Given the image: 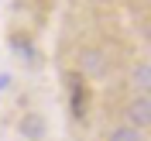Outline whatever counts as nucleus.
I'll return each instance as SVG.
<instances>
[{"label":"nucleus","instance_id":"f257e3e1","mask_svg":"<svg viewBox=\"0 0 151 141\" xmlns=\"http://www.w3.org/2000/svg\"><path fill=\"white\" fill-rule=\"evenodd\" d=\"M65 86H69V107H72V117H76V121H86V114H89V90H86L83 76H79V72H69L65 76Z\"/></svg>","mask_w":151,"mask_h":141},{"label":"nucleus","instance_id":"f03ea898","mask_svg":"<svg viewBox=\"0 0 151 141\" xmlns=\"http://www.w3.org/2000/svg\"><path fill=\"white\" fill-rule=\"evenodd\" d=\"M124 117H127L131 127H148V124H151V93L131 96L127 107H124Z\"/></svg>","mask_w":151,"mask_h":141},{"label":"nucleus","instance_id":"7ed1b4c3","mask_svg":"<svg viewBox=\"0 0 151 141\" xmlns=\"http://www.w3.org/2000/svg\"><path fill=\"white\" fill-rule=\"evenodd\" d=\"M79 66H83V76H103L106 72V55L100 48H83Z\"/></svg>","mask_w":151,"mask_h":141},{"label":"nucleus","instance_id":"20e7f679","mask_svg":"<svg viewBox=\"0 0 151 141\" xmlns=\"http://www.w3.org/2000/svg\"><path fill=\"white\" fill-rule=\"evenodd\" d=\"M131 83L137 93H151V62H141L131 69Z\"/></svg>","mask_w":151,"mask_h":141},{"label":"nucleus","instance_id":"39448f33","mask_svg":"<svg viewBox=\"0 0 151 141\" xmlns=\"http://www.w3.org/2000/svg\"><path fill=\"white\" fill-rule=\"evenodd\" d=\"M106 141H144V138H141V131H137V127L120 124V127H113V131H110V138H106Z\"/></svg>","mask_w":151,"mask_h":141},{"label":"nucleus","instance_id":"423d86ee","mask_svg":"<svg viewBox=\"0 0 151 141\" xmlns=\"http://www.w3.org/2000/svg\"><path fill=\"white\" fill-rule=\"evenodd\" d=\"M21 131L28 134V138H41V117H24V124H21Z\"/></svg>","mask_w":151,"mask_h":141},{"label":"nucleus","instance_id":"0eeeda50","mask_svg":"<svg viewBox=\"0 0 151 141\" xmlns=\"http://www.w3.org/2000/svg\"><path fill=\"white\" fill-rule=\"evenodd\" d=\"M148 38H151V31H148Z\"/></svg>","mask_w":151,"mask_h":141}]
</instances>
